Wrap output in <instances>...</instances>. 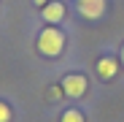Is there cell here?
Segmentation results:
<instances>
[{
	"mask_svg": "<svg viewBox=\"0 0 124 122\" xmlns=\"http://www.w3.org/2000/svg\"><path fill=\"white\" fill-rule=\"evenodd\" d=\"M65 44H68V38H65V33H62L57 25H46L38 33V41H35L38 52L43 57H59L62 52H65Z\"/></svg>",
	"mask_w": 124,
	"mask_h": 122,
	"instance_id": "cell-1",
	"label": "cell"
},
{
	"mask_svg": "<svg viewBox=\"0 0 124 122\" xmlns=\"http://www.w3.org/2000/svg\"><path fill=\"white\" fill-rule=\"evenodd\" d=\"M59 87H62V92H65V98L78 100V98H84V95H86V90H89V79L81 73V71H70V73L62 76Z\"/></svg>",
	"mask_w": 124,
	"mask_h": 122,
	"instance_id": "cell-2",
	"label": "cell"
},
{
	"mask_svg": "<svg viewBox=\"0 0 124 122\" xmlns=\"http://www.w3.org/2000/svg\"><path fill=\"white\" fill-rule=\"evenodd\" d=\"M97 76H100L102 81L116 79V76H119V60H116L113 54H102V57H97Z\"/></svg>",
	"mask_w": 124,
	"mask_h": 122,
	"instance_id": "cell-3",
	"label": "cell"
},
{
	"mask_svg": "<svg viewBox=\"0 0 124 122\" xmlns=\"http://www.w3.org/2000/svg\"><path fill=\"white\" fill-rule=\"evenodd\" d=\"M40 16H43L46 25H59L62 19H65V6H62L59 0H49V3L40 8Z\"/></svg>",
	"mask_w": 124,
	"mask_h": 122,
	"instance_id": "cell-4",
	"label": "cell"
},
{
	"mask_svg": "<svg viewBox=\"0 0 124 122\" xmlns=\"http://www.w3.org/2000/svg\"><path fill=\"white\" fill-rule=\"evenodd\" d=\"M105 0H81L78 3V14L84 19H100L102 14H105Z\"/></svg>",
	"mask_w": 124,
	"mask_h": 122,
	"instance_id": "cell-5",
	"label": "cell"
},
{
	"mask_svg": "<svg viewBox=\"0 0 124 122\" xmlns=\"http://www.w3.org/2000/svg\"><path fill=\"white\" fill-rule=\"evenodd\" d=\"M59 122H86V117H84L81 109H65L62 117H59Z\"/></svg>",
	"mask_w": 124,
	"mask_h": 122,
	"instance_id": "cell-6",
	"label": "cell"
},
{
	"mask_svg": "<svg viewBox=\"0 0 124 122\" xmlns=\"http://www.w3.org/2000/svg\"><path fill=\"white\" fill-rule=\"evenodd\" d=\"M0 122H14V109L6 100H0Z\"/></svg>",
	"mask_w": 124,
	"mask_h": 122,
	"instance_id": "cell-7",
	"label": "cell"
},
{
	"mask_svg": "<svg viewBox=\"0 0 124 122\" xmlns=\"http://www.w3.org/2000/svg\"><path fill=\"white\" fill-rule=\"evenodd\" d=\"M46 95H49V100H54V103L65 98V92H62V87H49V90H46Z\"/></svg>",
	"mask_w": 124,
	"mask_h": 122,
	"instance_id": "cell-8",
	"label": "cell"
},
{
	"mask_svg": "<svg viewBox=\"0 0 124 122\" xmlns=\"http://www.w3.org/2000/svg\"><path fill=\"white\" fill-rule=\"evenodd\" d=\"M119 60H121V65H124V44H121V49H119Z\"/></svg>",
	"mask_w": 124,
	"mask_h": 122,
	"instance_id": "cell-9",
	"label": "cell"
},
{
	"mask_svg": "<svg viewBox=\"0 0 124 122\" xmlns=\"http://www.w3.org/2000/svg\"><path fill=\"white\" fill-rule=\"evenodd\" d=\"M76 3H81V0H76Z\"/></svg>",
	"mask_w": 124,
	"mask_h": 122,
	"instance_id": "cell-10",
	"label": "cell"
}]
</instances>
